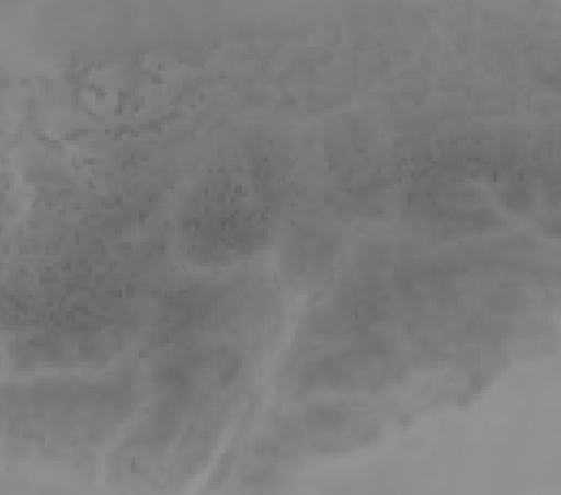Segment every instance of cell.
I'll return each mask as SVG.
<instances>
[{"mask_svg":"<svg viewBox=\"0 0 561 495\" xmlns=\"http://www.w3.org/2000/svg\"><path fill=\"white\" fill-rule=\"evenodd\" d=\"M131 381H59L13 391L12 417L57 444H99L134 405Z\"/></svg>","mask_w":561,"mask_h":495,"instance_id":"6da1fadb","label":"cell"},{"mask_svg":"<svg viewBox=\"0 0 561 495\" xmlns=\"http://www.w3.org/2000/svg\"><path fill=\"white\" fill-rule=\"evenodd\" d=\"M186 235L192 248L205 252L209 260H224V255L249 254L265 233L262 216L229 194L210 192L190 212Z\"/></svg>","mask_w":561,"mask_h":495,"instance_id":"7a4b0ae2","label":"cell"},{"mask_svg":"<svg viewBox=\"0 0 561 495\" xmlns=\"http://www.w3.org/2000/svg\"><path fill=\"white\" fill-rule=\"evenodd\" d=\"M118 339L117 326L110 323H70L26 338L15 353L28 366L92 365L112 357Z\"/></svg>","mask_w":561,"mask_h":495,"instance_id":"3957f363","label":"cell"},{"mask_svg":"<svg viewBox=\"0 0 561 495\" xmlns=\"http://www.w3.org/2000/svg\"><path fill=\"white\" fill-rule=\"evenodd\" d=\"M387 353L373 347L331 353L302 368L300 387L307 391H373L387 383Z\"/></svg>","mask_w":561,"mask_h":495,"instance_id":"277c9868","label":"cell"}]
</instances>
